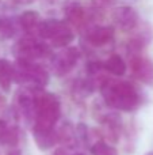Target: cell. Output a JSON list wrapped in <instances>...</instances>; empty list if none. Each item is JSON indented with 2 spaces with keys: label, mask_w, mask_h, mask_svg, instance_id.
<instances>
[{
  "label": "cell",
  "mask_w": 153,
  "mask_h": 155,
  "mask_svg": "<svg viewBox=\"0 0 153 155\" xmlns=\"http://www.w3.org/2000/svg\"><path fill=\"white\" fill-rule=\"evenodd\" d=\"M106 105L117 110L130 112L140 106L141 95L136 86L126 80H115L106 78L100 86Z\"/></svg>",
  "instance_id": "obj_1"
},
{
  "label": "cell",
  "mask_w": 153,
  "mask_h": 155,
  "mask_svg": "<svg viewBox=\"0 0 153 155\" xmlns=\"http://www.w3.org/2000/svg\"><path fill=\"white\" fill-rule=\"evenodd\" d=\"M61 114L60 101L54 94L46 93L39 88L35 98L34 123L45 127H54Z\"/></svg>",
  "instance_id": "obj_2"
},
{
  "label": "cell",
  "mask_w": 153,
  "mask_h": 155,
  "mask_svg": "<svg viewBox=\"0 0 153 155\" xmlns=\"http://www.w3.org/2000/svg\"><path fill=\"white\" fill-rule=\"evenodd\" d=\"M38 35L42 40L49 41L54 48H65L75 38L69 23L65 21H57V19H49V21L41 22Z\"/></svg>",
  "instance_id": "obj_3"
},
{
  "label": "cell",
  "mask_w": 153,
  "mask_h": 155,
  "mask_svg": "<svg viewBox=\"0 0 153 155\" xmlns=\"http://www.w3.org/2000/svg\"><path fill=\"white\" fill-rule=\"evenodd\" d=\"M14 82L34 87H43L49 83V74L42 65L35 61L16 59V63L14 64Z\"/></svg>",
  "instance_id": "obj_4"
},
{
  "label": "cell",
  "mask_w": 153,
  "mask_h": 155,
  "mask_svg": "<svg viewBox=\"0 0 153 155\" xmlns=\"http://www.w3.org/2000/svg\"><path fill=\"white\" fill-rule=\"evenodd\" d=\"M49 53V46L45 42H39L31 35L19 40L14 46V54L18 60L35 61L37 59L45 57Z\"/></svg>",
  "instance_id": "obj_5"
},
{
  "label": "cell",
  "mask_w": 153,
  "mask_h": 155,
  "mask_svg": "<svg viewBox=\"0 0 153 155\" xmlns=\"http://www.w3.org/2000/svg\"><path fill=\"white\" fill-rule=\"evenodd\" d=\"M79 59H80V52H79L77 48H75V46H65L58 53H56L53 56L50 63L52 71L57 76L67 75L68 72H70L75 68Z\"/></svg>",
  "instance_id": "obj_6"
},
{
  "label": "cell",
  "mask_w": 153,
  "mask_h": 155,
  "mask_svg": "<svg viewBox=\"0 0 153 155\" xmlns=\"http://www.w3.org/2000/svg\"><path fill=\"white\" fill-rule=\"evenodd\" d=\"M130 70L133 76L141 83L153 86V61L142 54L130 56Z\"/></svg>",
  "instance_id": "obj_7"
},
{
  "label": "cell",
  "mask_w": 153,
  "mask_h": 155,
  "mask_svg": "<svg viewBox=\"0 0 153 155\" xmlns=\"http://www.w3.org/2000/svg\"><path fill=\"white\" fill-rule=\"evenodd\" d=\"M33 136H34L35 144L42 151L50 150L52 147H54L58 143V134L54 129V127H45L34 123V125H33Z\"/></svg>",
  "instance_id": "obj_8"
},
{
  "label": "cell",
  "mask_w": 153,
  "mask_h": 155,
  "mask_svg": "<svg viewBox=\"0 0 153 155\" xmlns=\"http://www.w3.org/2000/svg\"><path fill=\"white\" fill-rule=\"evenodd\" d=\"M113 21L122 31H133L138 25V14L134 8L122 5L114 10Z\"/></svg>",
  "instance_id": "obj_9"
},
{
  "label": "cell",
  "mask_w": 153,
  "mask_h": 155,
  "mask_svg": "<svg viewBox=\"0 0 153 155\" xmlns=\"http://www.w3.org/2000/svg\"><path fill=\"white\" fill-rule=\"evenodd\" d=\"M114 38V29L110 26H94L86 33V40L92 46H105Z\"/></svg>",
  "instance_id": "obj_10"
},
{
  "label": "cell",
  "mask_w": 153,
  "mask_h": 155,
  "mask_svg": "<svg viewBox=\"0 0 153 155\" xmlns=\"http://www.w3.org/2000/svg\"><path fill=\"white\" fill-rule=\"evenodd\" d=\"M18 23L20 26V29L27 35H31V37L38 35V29H39L41 21L37 12H34V11H26V12H23L19 16Z\"/></svg>",
  "instance_id": "obj_11"
},
{
  "label": "cell",
  "mask_w": 153,
  "mask_h": 155,
  "mask_svg": "<svg viewBox=\"0 0 153 155\" xmlns=\"http://www.w3.org/2000/svg\"><path fill=\"white\" fill-rule=\"evenodd\" d=\"M65 16L68 19V23L72 25V26L81 29L84 25L87 23V12L80 4H73L68 5L67 10H65Z\"/></svg>",
  "instance_id": "obj_12"
},
{
  "label": "cell",
  "mask_w": 153,
  "mask_h": 155,
  "mask_svg": "<svg viewBox=\"0 0 153 155\" xmlns=\"http://www.w3.org/2000/svg\"><path fill=\"white\" fill-rule=\"evenodd\" d=\"M19 139H20L19 129L0 118V143L4 146H16L19 143Z\"/></svg>",
  "instance_id": "obj_13"
},
{
  "label": "cell",
  "mask_w": 153,
  "mask_h": 155,
  "mask_svg": "<svg viewBox=\"0 0 153 155\" xmlns=\"http://www.w3.org/2000/svg\"><path fill=\"white\" fill-rule=\"evenodd\" d=\"M103 64H105V70L114 76H123L126 74V63L119 54H111Z\"/></svg>",
  "instance_id": "obj_14"
},
{
  "label": "cell",
  "mask_w": 153,
  "mask_h": 155,
  "mask_svg": "<svg viewBox=\"0 0 153 155\" xmlns=\"http://www.w3.org/2000/svg\"><path fill=\"white\" fill-rule=\"evenodd\" d=\"M14 82V64L8 60L0 59V87L7 93L11 90V84Z\"/></svg>",
  "instance_id": "obj_15"
},
{
  "label": "cell",
  "mask_w": 153,
  "mask_h": 155,
  "mask_svg": "<svg viewBox=\"0 0 153 155\" xmlns=\"http://www.w3.org/2000/svg\"><path fill=\"white\" fill-rule=\"evenodd\" d=\"M57 134H58V143L65 144L67 147H72V144L76 142V139H77V132H76V129L73 128L69 123L64 124V125L57 131Z\"/></svg>",
  "instance_id": "obj_16"
},
{
  "label": "cell",
  "mask_w": 153,
  "mask_h": 155,
  "mask_svg": "<svg viewBox=\"0 0 153 155\" xmlns=\"http://www.w3.org/2000/svg\"><path fill=\"white\" fill-rule=\"evenodd\" d=\"M16 33V25L15 21L7 16H2L0 18V38L2 40H8L12 38Z\"/></svg>",
  "instance_id": "obj_17"
},
{
  "label": "cell",
  "mask_w": 153,
  "mask_h": 155,
  "mask_svg": "<svg viewBox=\"0 0 153 155\" xmlns=\"http://www.w3.org/2000/svg\"><path fill=\"white\" fill-rule=\"evenodd\" d=\"M91 155H118V151L114 146L108 144V143L103 142V140H98L89 148Z\"/></svg>",
  "instance_id": "obj_18"
},
{
  "label": "cell",
  "mask_w": 153,
  "mask_h": 155,
  "mask_svg": "<svg viewBox=\"0 0 153 155\" xmlns=\"http://www.w3.org/2000/svg\"><path fill=\"white\" fill-rule=\"evenodd\" d=\"M18 4H22V5H27V4H31V3H34L35 0H15Z\"/></svg>",
  "instance_id": "obj_19"
},
{
  "label": "cell",
  "mask_w": 153,
  "mask_h": 155,
  "mask_svg": "<svg viewBox=\"0 0 153 155\" xmlns=\"http://www.w3.org/2000/svg\"><path fill=\"white\" fill-rule=\"evenodd\" d=\"M99 4H103V5H108V4H113L115 0H96Z\"/></svg>",
  "instance_id": "obj_20"
},
{
  "label": "cell",
  "mask_w": 153,
  "mask_h": 155,
  "mask_svg": "<svg viewBox=\"0 0 153 155\" xmlns=\"http://www.w3.org/2000/svg\"><path fill=\"white\" fill-rule=\"evenodd\" d=\"M7 155H22V153L19 150H14V151H11V153H8Z\"/></svg>",
  "instance_id": "obj_21"
},
{
  "label": "cell",
  "mask_w": 153,
  "mask_h": 155,
  "mask_svg": "<svg viewBox=\"0 0 153 155\" xmlns=\"http://www.w3.org/2000/svg\"><path fill=\"white\" fill-rule=\"evenodd\" d=\"M145 155H153V151H149V153H146Z\"/></svg>",
  "instance_id": "obj_22"
},
{
  "label": "cell",
  "mask_w": 153,
  "mask_h": 155,
  "mask_svg": "<svg viewBox=\"0 0 153 155\" xmlns=\"http://www.w3.org/2000/svg\"><path fill=\"white\" fill-rule=\"evenodd\" d=\"M73 155H83V154H80V153H76V154H73Z\"/></svg>",
  "instance_id": "obj_23"
}]
</instances>
